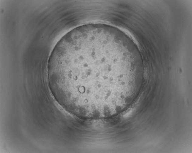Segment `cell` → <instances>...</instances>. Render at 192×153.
Here are the masks:
<instances>
[{
	"label": "cell",
	"instance_id": "1",
	"mask_svg": "<svg viewBox=\"0 0 192 153\" xmlns=\"http://www.w3.org/2000/svg\"><path fill=\"white\" fill-rule=\"evenodd\" d=\"M50 76L56 90L83 100L115 94L132 84L130 64L116 57L89 54L71 60L50 63Z\"/></svg>",
	"mask_w": 192,
	"mask_h": 153
}]
</instances>
